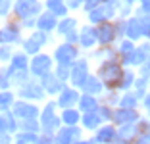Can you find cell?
Returning a JSON list of instances; mask_svg holds the SVG:
<instances>
[{
    "mask_svg": "<svg viewBox=\"0 0 150 144\" xmlns=\"http://www.w3.org/2000/svg\"><path fill=\"white\" fill-rule=\"evenodd\" d=\"M123 69H125V67L121 66V61H119V60L104 61V64L98 66L96 75H98V79H100L102 83H104L106 90H115L119 79H121V75H123Z\"/></svg>",
    "mask_w": 150,
    "mask_h": 144,
    "instance_id": "6da1fadb",
    "label": "cell"
},
{
    "mask_svg": "<svg viewBox=\"0 0 150 144\" xmlns=\"http://www.w3.org/2000/svg\"><path fill=\"white\" fill-rule=\"evenodd\" d=\"M54 64H60V66H73L75 61L81 58V48L77 44L71 42H60L54 48Z\"/></svg>",
    "mask_w": 150,
    "mask_h": 144,
    "instance_id": "7a4b0ae2",
    "label": "cell"
},
{
    "mask_svg": "<svg viewBox=\"0 0 150 144\" xmlns=\"http://www.w3.org/2000/svg\"><path fill=\"white\" fill-rule=\"evenodd\" d=\"M54 66H56V64H54L52 56L39 52L37 56H33L31 60H29V73H31L33 79H39L40 81L42 77H46L48 73H52Z\"/></svg>",
    "mask_w": 150,
    "mask_h": 144,
    "instance_id": "3957f363",
    "label": "cell"
},
{
    "mask_svg": "<svg viewBox=\"0 0 150 144\" xmlns=\"http://www.w3.org/2000/svg\"><path fill=\"white\" fill-rule=\"evenodd\" d=\"M79 98H81V90L79 88L71 87L69 83L60 90V94L56 96V106L60 109H66V108H77L79 104Z\"/></svg>",
    "mask_w": 150,
    "mask_h": 144,
    "instance_id": "277c9868",
    "label": "cell"
},
{
    "mask_svg": "<svg viewBox=\"0 0 150 144\" xmlns=\"http://www.w3.org/2000/svg\"><path fill=\"white\" fill-rule=\"evenodd\" d=\"M94 29H96V40H98V46H114V44L119 40L114 21L100 23V25H96Z\"/></svg>",
    "mask_w": 150,
    "mask_h": 144,
    "instance_id": "5b68a950",
    "label": "cell"
},
{
    "mask_svg": "<svg viewBox=\"0 0 150 144\" xmlns=\"http://www.w3.org/2000/svg\"><path fill=\"white\" fill-rule=\"evenodd\" d=\"M91 75V67H88V61L85 58H79L71 66V73H69V85L75 88H81V85L87 81V77Z\"/></svg>",
    "mask_w": 150,
    "mask_h": 144,
    "instance_id": "8992f818",
    "label": "cell"
},
{
    "mask_svg": "<svg viewBox=\"0 0 150 144\" xmlns=\"http://www.w3.org/2000/svg\"><path fill=\"white\" fill-rule=\"evenodd\" d=\"M40 12V2L39 0H18L16 4V16L21 21L25 19H37Z\"/></svg>",
    "mask_w": 150,
    "mask_h": 144,
    "instance_id": "52a82bcc",
    "label": "cell"
},
{
    "mask_svg": "<svg viewBox=\"0 0 150 144\" xmlns=\"http://www.w3.org/2000/svg\"><path fill=\"white\" fill-rule=\"evenodd\" d=\"M142 117L141 109H127V108H115L114 109V117L112 123L115 127H123V125H131V123H137Z\"/></svg>",
    "mask_w": 150,
    "mask_h": 144,
    "instance_id": "ba28073f",
    "label": "cell"
},
{
    "mask_svg": "<svg viewBox=\"0 0 150 144\" xmlns=\"http://www.w3.org/2000/svg\"><path fill=\"white\" fill-rule=\"evenodd\" d=\"M115 136H117V127L114 123H102L94 131L93 142L94 144H114Z\"/></svg>",
    "mask_w": 150,
    "mask_h": 144,
    "instance_id": "9c48e42d",
    "label": "cell"
},
{
    "mask_svg": "<svg viewBox=\"0 0 150 144\" xmlns=\"http://www.w3.org/2000/svg\"><path fill=\"white\" fill-rule=\"evenodd\" d=\"M77 46L81 50H94L98 46V40H96V29L93 25H85L79 29V42Z\"/></svg>",
    "mask_w": 150,
    "mask_h": 144,
    "instance_id": "30bf717a",
    "label": "cell"
},
{
    "mask_svg": "<svg viewBox=\"0 0 150 144\" xmlns=\"http://www.w3.org/2000/svg\"><path fill=\"white\" fill-rule=\"evenodd\" d=\"M125 39L133 40V42H141L142 40V21L141 16H131L125 23Z\"/></svg>",
    "mask_w": 150,
    "mask_h": 144,
    "instance_id": "8fae6325",
    "label": "cell"
},
{
    "mask_svg": "<svg viewBox=\"0 0 150 144\" xmlns=\"http://www.w3.org/2000/svg\"><path fill=\"white\" fill-rule=\"evenodd\" d=\"M66 85L67 83H64L60 77H56L54 71H52V73H48L46 77L40 79V87L44 88V92H46L48 96H58V94H60V90H62Z\"/></svg>",
    "mask_w": 150,
    "mask_h": 144,
    "instance_id": "7c38bea8",
    "label": "cell"
},
{
    "mask_svg": "<svg viewBox=\"0 0 150 144\" xmlns=\"http://www.w3.org/2000/svg\"><path fill=\"white\" fill-rule=\"evenodd\" d=\"M79 90L85 92V94H93V96H98V98H100V96L104 94V90H106V87H104V83L98 79L96 73H91L87 77V81L81 85Z\"/></svg>",
    "mask_w": 150,
    "mask_h": 144,
    "instance_id": "4fadbf2b",
    "label": "cell"
},
{
    "mask_svg": "<svg viewBox=\"0 0 150 144\" xmlns=\"http://www.w3.org/2000/svg\"><path fill=\"white\" fill-rule=\"evenodd\" d=\"M35 27L39 31H44V33H52L58 27V18L52 12H42V13H39V18L35 19Z\"/></svg>",
    "mask_w": 150,
    "mask_h": 144,
    "instance_id": "5bb4252c",
    "label": "cell"
},
{
    "mask_svg": "<svg viewBox=\"0 0 150 144\" xmlns=\"http://www.w3.org/2000/svg\"><path fill=\"white\" fill-rule=\"evenodd\" d=\"M98 106H100V98H98V96L81 92L79 104H77V109H79L81 114H93V112H96V109H98Z\"/></svg>",
    "mask_w": 150,
    "mask_h": 144,
    "instance_id": "9a60e30c",
    "label": "cell"
},
{
    "mask_svg": "<svg viewBox=\"0 0 150 144\" xmlns=\"http://www.w3.org/2000/svg\"><path fill=\"white\" fill-rule=\"evenodd\" d=\"M137 77H139V75H137V69H133V67H125V69H123V75H121V79H119L117 88H115V90H119V92L133 90Z\"/></svg>",
    "mask_w": 150,
    "mask_h": 144,
    "instance_id": "2e32d148",
    "label": "cell"
},
{
    "mask_svg": "<svg viewBox=\"0 0 150 144\" xmlns=\"http://www.w3.org/2000/svg\"><path fill=\"white\" fill-rule=\"evenodd\" d=\"M81 112L77 108H66L62 109V114H60V119H62V125H67V127H75L81 123Z\"/></svg>",
    "mask_w": 150,
    "mask_h": 144,
    "instance_id": "e0dca14e",
    "label": "cell"
},
{
    "mask_svg": "<svg viewBox=\"0 0 150 144\" xmlns=\"http://www.w3.org/2000/svg\"><path fill=\"white\" fill-rule=\"evenodd\" d=\"M73 31H79V29H77V19H75V18L66 16V18L58 19L56 33H58L60 37H66V35H69V33H73Z\"/></svg>",
    "mask_w": 150,
    "mask_h": 144,
    "instance_id": "ac0fdd59",
    "label": "cell"
},
{
    "mask_svg": "<svg viewBox=\"0 0 150 144\" xmlns=\"http://www.w3.org/2000/svg\"><path fill=\"white\" fill-rule=\"evenodd\" d=\"M100 125H102V119L98 117L96 112H93V114H83V115H81L79 127H81V129H85V131H93V133H94Z\"/></svg>",
    "mask_w": 150,
    "mask_h": 144,
    "instance_id": "d6986e66",
    "label": "cell"
},
{
    "mask_svg": "<svg viewBox=\"0 0 150 144\" xmlns=\"http://www.w3.org/2000/svg\"><path fill=\"white\" fill-rule=\"evenodd\" d=\"M117 108H127V109H141V100L137 98V94L133 90L121 92V98H119V106Z\"/></svg>",
    "mask_w": 150,
    "mask_h": 144,
    "instance_id": "ffe728a7",
    "label": "cell"
},
{
    "mask_svg": "<svg viewBox=\"0 0 150 144\" xmlns=\"http://www.w3.org/2000/svg\"><path fill=\"white\" fill-rule=\"evenodd\" d=\"M115 46V52H117V56L119 58H123V56H129V54L133 52V50H135V48H137V42H133V40H129V39H119L117 42L114 44Z\"/></svg>",
    "mask_w": 150,
    "mask_h": 144,
    "instance_id": "44dd1931",
    "label": "cell"
},
{
    "mask_svg": "<svg viewBox=\"0 0 150 144\" xmlns=\"http://www.w3.org/2000/svg\"><path fill=\"white\" fill-rule=\"evenodd\" d=\"M148 90H150V79H146V77H137V81H135V87H133V92L137 94L139 100H142Z\"/></svg>",
    "mask_w": 150,
    "mask_h": 144,
    "instance_id": "7402d4cb",
    "label": "cell"
},
{
    "mask_svg": "<svg viewBox=\"0 0 150 144\" xmlns=\"http://www.w3.org/2000/svg\"><path fill=\"white\" fill-rule=\"evenodd\" d=\"M135 13L137 16H150V0H139Z\"/></svg>",
    "mask_w": 150,
    "mask_h": 144,
    "instance_id": "603a6c76",
    "label": "cell"
},
{
    "mask_svg": "<svg viewBox=\"0 0 150 144\" xmlns=\"http://www.w3.org/2000/svg\"><path fill=\"white\" fill-rule=\"evenodd\" d=\"M141 109H142V115L150 117V90L146 92V96L141 100Z\"/></svg>",
    "mask_w": 150,
    "mask_h": 144,
    "instance_id": "cb8c5ba5",
    "label": "cell"
},
{
    "mask_svg": "<svg viewBox=\"0 0 150 144\" xmlns=\"http://www.w3.org/2000/svg\"><path fill=\"white\" fill-rule=\"evenodd\" d=\"M137 75H139V77H146V79H150V58H148V60H146L144 64H142V66L137 69Z\"/></svg>",
    "mask_w": 150,
    "mask_h": 144,
    "instance_id": "d4e9b609",
    "label": "cell"
},
{
    "mask_svg": "<svg viewBox=\"0 0 150 144\" xmlns=\"http://www.w3.org/2000/svg\"><path fill=\"white\" fill-rule=\"evenodd\" d=\"M64 4H66V0H46V8H48V12H54V10H58Z\"/></svg>",
    "mask_w": 150,
    "mask_h": 144,
    "instance_id": "484cf974",
    "label": "cell"
},
{
    "mask_svg": "<svg viewBox=\"0 0 150 144\" xmlns=\"http://www.w3.org/2000/svg\"><path fill=\"white\" fill-rule=\"evenodd\" d=\"M83 2L85 0H66V6L69 10H79V8H83Z\"/></svg>",
    "mask_w": 150,
    "mask_h": 144,
    "instance_id": "4316f807",
    "label": "cell"
},
{
    "mask_svg": "<svg viewBox=\"0 0 150 144\" xmlns=\"http://www.w3.org/2000/svg\"><path fill=\"white\" fill-rule=\"evenodd\" d=\"M75 144H94V142H93V140H83V138H79Z\"/></svg>",
    "mask_w": 150,
    "mask_h": 144,
    "instance_id": "83f0119b",
    "label": "cell"
},
{
    "mask_svg": "<svg viewBox=\"0 0 150 144\" xmlns=\"http://www.w3.org/2000/svg\"><path fill=\"white\" fill-rule=\"evenodd\" d=\"M121 2H125V4H131V6L139 4V0H121Z\"/></svg>",
    "mask_w": 150,
    "mask_h": 144,
    "instance_id": "f1b7e54d",
    "label": "cell"
}]
</instances>
